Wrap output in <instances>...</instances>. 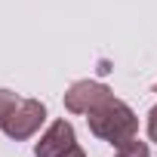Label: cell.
Masks as SVG:
<instances>
[{"mask_svg":"<svg viewBox=\"0 0 157 157\" xmlns=\"http://www.w3.org/2000/svg\"><path fill=\"white\" fill-rule=\"evenodd\" d=\"M86 123H90L93 136H99L102 142H111L114 148H120L123 142L136 139V132H139V117L120 99H108L105 105H99L96 111H90Z\"/></svg>","mask_w":157,"mask_h":157,"instance_id":"1","label":"cell"},{"mask_svg":"<svg viewBox=\"0 0 157 157\" xmlns=\"http://www.w3.org/2000/svg\"><path fill=\"white\" fill-rule=\"evenodd\" d=\"M108 99H114V93L105 83H99V80H77L65 93V108L71 114H90L99 105H105Z\"/></svg>","mask_w":157,"mask_h":157,"instance_id":"2","label":"cell"},{"mask_svg":"<svg viewBox=\"0 0 157 157\" xmlns=\"http://www.w3.org/2000/svg\"><path fill=\"white\" fill-rule=\"evenodd\" d=\"M43 120H46V105L37 102V99H25V102H19V108H16V111L10 114V120L3 123V132H6L10 139L22 142V139L34 136Z\"/></svg>","mask_w":157,"mask_h":157,"instance_id":"3","label":"cell"},{"mask_svg":"<svg viewBox=\"0 0 157 157\" xmlns=\"http://www.w3.org/2000/svg\"><path fill=\"white\" fill-rule=\"evenodd\" d=\"M71 145H74V126H71L68 120H56V123L40 136V142L34 145V154H37V157H62Z\"/></svg>","mask_w":157,"mask_h":157,"instance_id":"4","label":"cell"},{"mask_svg":"<svg viewBox=\"0 0 157 157\" xmlns=\"http://www.w3.org/2000/svg\"><path fill=\"white\" fill-rule=\"evenodd\" d=\"M19 108V96L10 93V90H0V129H3V123L10 120V114Z\"/></svg>","mask_w":157,"mask_h":157,"instance_id":"5","label":"cell"},{"mask_svg":"<svg viewBox=\"0 0 157 157\" xmlns=\"http://www.w3.org/2000/svg\"><path fill=\"white\" fill-rule=\"evenodd\" d=\"M117 157H151V151H148V145H145V142L129 139V142H123V145L117 148Z\"/></svg>","mask_w":157,"mask_h":157,"instance_id":"6","label":"cell"},{"mask_svg":"<svg viewBox=\"0 0 157 157\" xmlns=\"http://www.w3.org/2000/svg\"><path fill=\"white\" fill-rule=\"evenodd\" d=\"M148 139L151 142H157V105L151 108V114H148Z\"/></svg>","mask_w":157,"mask_h":157,"instance_id":"7","label":"cell"},{"mask_svg":"<svg viewBox=\"0 0 157 157\" xmlns=\"http://www.w3.org/2000/svg\"><path fill=\"white\" fill-rule=\"evenodd\" d=\"M62 157H86V154H83V148H77V145H71V148H68V151H65Z\"/></svg>","mask_w":157,"mask_h":157,"instance_id":"8","label":"cell"},{"mask_svg":"<svg viewBox=\"0 0 157 157\" xmlns=\"http://www.w3.org/2000/svg\"><path fill=\"white\" fill-rule=\"evenodd\" d=\"M154 93H157V83H154Z\"/></svg>","mask_w":157,"mask_h":157,"instance_id":"9","label":"cell"}]
</instances>
